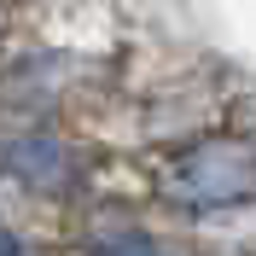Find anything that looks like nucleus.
<instances>
[{
	"label": "nucleus",
	"mask_w": 256,
	"mask_h": 256,
	"mask_svg": "<svg viewBox=\"0 0 256 256\" xmlns=\"http://www.w3.org/2000/svg\"><path fill=\"white\" fill-rule=\"evenodd\" d=\"M163 198L192 216H216V210H244L256 204V146L250 140H198L186 146L169 169H163Z\"/></svg>",
	"instance_id": "nucleus-1"
},
{
	"label": "nucleus",
	"mask_w": 256,
	"mask_h": 256,
	"mask_svg": "<svg viewBox=\"0 0 256 256\" xmlns=\"http://www.w3.org/2000/svg\"><path fill=\"white\" fill-rule=\"evenodd\" d=\"M6 175L35 192H64L76 180V158L58 134H24V140L6 146Z\"/></svg>",
	"instance_id": "nucleus-2"
},
{
	"label": "nucleus",
	"mask_w": 256,
	"mask_h": 256,
	"mask_svg": "<svg viewBox=\"0 0 256 256\" xmlns=\"http://www.w3.org/2000/svg\"><path fill=\"white\" fill-rule=\"evenodd\" d=\"M111 256H169V250H152V244H122V250H111Z\"/></svg>",
	"instance_id": "nucleus-3"
},
{
	"label": "nucleus",
	"mask_w": 256,
	"mask_h": 256,
	"mask_svg": "<svg viewBox=\"0 0 256 256\" xmlns=\"http://www.w3.org/2000/svg\"><path fill=\"white\" fill-rule=\"evenodd\" d=\"M0 256H24V250H18V239L6 233V227H0Z\"/></svg>",
	"instance_id": "nucleus-4"
}]
</instances>
